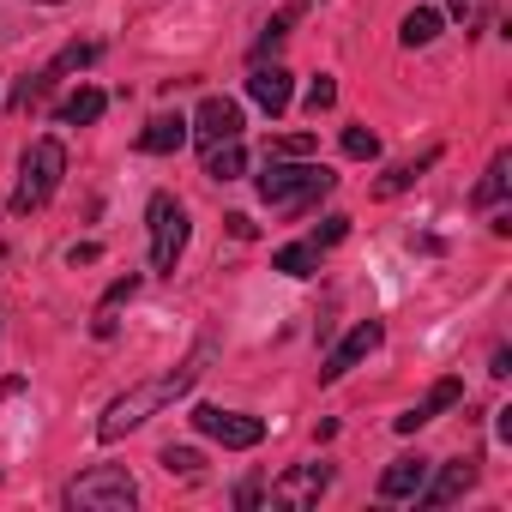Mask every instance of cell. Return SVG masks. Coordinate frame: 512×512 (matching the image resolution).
Wrapping results in <instances>:
<instances>
[{"label": "cell", "instance_id": "cell-1", "mask_svg": "<svg viewBox=\"0 0 512 512\" xmlns=\"http://www.w3.org/2000/svg\"><path fill=\"white\" fill-rule=\"evenodd\" d=\"M205 374V350L193 356V362H181L175 374H163V380H145V386H133V392H121L109 410H103V422H97V440H121L127 428H139V422H151L163 404H175L193 380Z\"/></svg>", "mask_w": 512, "mask_h": 512}, {"label": "cell", "instance_id": "cell-2", "mask_svg": "<svg viewBox=\"0 0 512 512\" xmlns=\"http://www.w3.org/2000/svg\"><path fill=\"white\" fill-rule=\"evenodd\" d=\"M61 175H67V151H61V139H37V145L25 151V163H19L13 211H19V217H31L37 205H49V199H55V187H61Z\"/></svg>", "mask_w": 512, "mask_h": 512}, {"label": "cell", "instance_id": "cell-3", "mask_svg": "<svg viewBox=\"0 0 512 512\" xmlns=\"http://www.w3.org/2000/svg\"><path fill=\"white\" fill-rule=\"evenodd\" d=\"M332 181H338V175H326V169H308V163H296V157H266L260 193H266L272 205L308 211V205H314L320 193H332Z\"/></svg>", "mask_w": 512, "mask_h": 512}, {"label": "cell", "instance_id": "cell-4", "mask_svg": "<svg viewBox=\"0 0 512 512\" xmlns=\"http://www.w3.org/2000/svg\"><path fill=\"white\" fill-rule=\"evenodd\" d=\"M133 500H139V482L121 464H97L67 482V506H79V512H127Z\"/></svg>", "mask_w": 512, "mask_h": 512}, {"label": "cell", "instance_id": "cell-5", "mask_svg": "<svg viewBox=\"0 0 512 512\" xmlns=\"http://www.w3.org/2000/svg\"><path fill=\"white\" fill-rule=\"evenodd\" d=\"M181 247H187V211L169 193H151V266L157 272H175Z\"/></svg>", "mask_w": 512, "mask_h": 512}, {"label": "cell", "instance_id": "cell-6", "mask_svg": "<svg viewBox=\"0 0 512 512\" xmlns=\"http://www.w3.org/2000/svg\"><path fill=\"white\" fill-rule=\"evenodd\" d=\"M193 428L229 452H247V446H260L266 440V422L260 416H241V410H217V404H199L193 410Z\"/></svg>", "mask_w": 512, "mask_h": 512}, {"label": "cell", "instance_id": "cell-7", "mask_svg": "<svg viewBox=\"0 0 512 512\" xmlns=\"http://www.w3.org/2000/svg\"><path fill=\"white\" fill-rule=\"evenodd\" d=\"M187 133H199L205 145H223V139H241V103H229V97H205Z\"/></svg>", "mask_w": 512, "mask_h": 512}, {"label": "cell", "instance_id": "cell-8", "mask_svg": "<svg viewBox=\"0 0 512 512\" xmlns=\"http://www.w3.org/2000/svg\"><path fill=\"white\" fill-rule=\"evenodd\" d=\"M368 350H380V326H374V320H368V326H356V332H350V338H344V344H338V350L326 356L320 380H344V374H350V368H356V362H362Z\"/></svg>", "mask_w": 512, "mask_h": 512}, {"label": "cell", "instance_id": "cell-9", "mask_svg": "<svg viewBox=\"0 0 512 512\" xmlns=\"http://www.w3.org/2000/svg\"><path fill=\"white\" fill-rule=\"evenodd\" d=\"M247 97L260 103L266 115H284V109H290V73H284V67H253Z\"/></svg>", "mask_w": 512, "mask_h": 512}, {"label": "cell", "instance_id": "cell-10", "mask_svg": "<svg viewBox=\"0 0 512 512\" xmlns=\"http://www.w3.org/2000/svg\"><path fill=\"white\" fill-rule=\"evenodd\" d=\"M458 398H464V386H458V380H434V386H428V398H422L416 410H404V416H398V434H416L422 422H434V416H440V410H452Z\"/></svg>", "mask_w": 512, "mask_h": 512}, {"label": "cell", "instance_id": "cell-11", "mask_svg": "<svg viewBox=\"0 0 512 512\" xmlns=\"http://www.w3.org/2000/svg\"><path fill=\"white\" fill-rule=\"evenodd\" d=\"M428 482V458H392L380 470V500H410Z\"/></svg>", "mask_w": 512, "mask_h": 512}, {"label": "cell", "instance_id": "cell-12", "mask_svg": "<svg viewBox=\"0 0 512 512\" xmlns=\"http://www.w3.org/2000/svg\"><path fill=\"white\" fill-rule=\"evenodd\" d=\"M326 482H332V470H326V464H302V470H290V476L272 488V500H278V506H302V500H314Z\"/></svg>", "mask_w": 512, "mask_h": 512}, {"label": "cell", "instance_id": "cell-13", "mask_svg": "<svg viewBox=\"0 0 512 512\" xmlns=\"http://www.w3.org/2000/svg\"><path fill=\"white\" fill-rule=\"evenodd\" d=\"M470 482H476V464H446V470H440L434 482H422L416 494H422V506H452Z\"/></svg>", "mask_w": 512, "mask_h": 512}, {"label": "cell", "instance_id": "cell-14", "mask_svg": "<svg viewBox=\"0 0 512 512\" xmlns=\"http://www.w3.org/2000/svg\"><path fill=\"white\" fill-rule=\"evenodd\" d=\"M187 145V121L181 115H157L145 133H139V151H151V157H169V151H181Z\"/></svg>", "mask_w": 512, "mask_h": 512}, {"label": "cell", "instance_id": "cell-15", "mask_svg": "<svg viewBox=\"0 0 512 512\" xmlns=\"http://www.w3.org/2000/svg\"><path fill=\"white\" fill-rule=\"evenodd\" d=\"M434 163H440V145H428L422 157H404V163H398L392 175H380V187H374V193H380V199H392V193H404V187H416V175H428Z\"/></svg>", "mask_w": 512, "mask_h": 512}, {"label": "cell", "instance_id": "cell-16", "mask_svg": "<svg viewBox=\"0 0 512 512\" xmlns=\"http://www.w3.org/2000/svg\"><path fill=\"white\" fill-rule=\"evenodd\" d=\"M103 109H109V97H103L97 85H85V91H73V97L61 103V121H67V127H91Z\"/></svg>", "mask_w": 512, "mask_h": 512}, {"label": "cell", "instance_id": "cell-17", "mask_svg": "<svg viewBox=\"0 0 512 512\" xmlns=\"http://www.w3.org/2000/svg\"><path fill=\"white\" fill-rule=\"evenodd\" d=\"M284 278H314L320 272V247L314 241H296V247H278V260H272Z\"/></svg>", "mask_w": 512, "mask_h": 512}, {"label": "cell", "instance_id": "cell-18", "mask_svg": "<svg viewBox=\"0 0 512 512\" xmlns=\"http://www.w3.org/2000/svg\"><path fill=\"white\" fill-rule=\"evenodd\" d=\"M440 25H446V19H440V7H416V13L404 19V31H398V37H404V49H428V43L440 37Z\"/></svg>", "mask_w": 512, "mask_h": 512}, {"label": "cell", "instance_id": "cell-19", "mask_svg": "<svg viewBox=\"0 0 512 512\" xmlns=\"http://www.w3.org/2000/svg\"><path fill=\"white\" fill-rule=\"evenodd\" d=\"M241 163H247V157H241V145H235V139L205 145V175H211V181H235V175H241Z\"/></svg>", "mask_w": 512, "mask_h": 512}, {"label": "cell", "instance_id": "cell-20", "mask_svg": "<svg viewBox=\"0 0 512 512\" xmlns=\"http://www.w3.org/2000/svg\"><path fill=\"white\" fill-rule=\"evenodd\" d=\"M506 181H512V151H494V163H488V175L476 181L470 199H476V205H494V199L506 193Z\"/></svg>", "mask_w": 512, "mask_h": 512}, {"label": "cell", "instance_id": "cell-21", "mask_svg": "<svg viewBox=\"0 0 512 512\" xmlns=\"http://www.w3.org/2000/svg\"><path fill=\"white\" fill-rule=\"evenodd\" d=\"M344 157H356V163H374V157H380V139H374L368 127H344Z\"/></svg>", "mask_w": 512, "mask_h": 512}, {"label": "cell", "instance_id": "cell-22", "mask_svg": "<svg viewBox=\"0 0 512 512\" xmlns=\"http://www.w3.org/2000/svg\"><path fill=\"white\" fill-rule=\"evenodd\" d=\"M91 61H97V49H91V43H73V49H61V55H55V67H49V73L61 79V73H79V67H91Z\"/></svg>", "mask_w": 512, "mask_h": 512}, {"label": "cell", "instance_id": "cell-23", "mask_svg": "<svg viewBox=\"0 0 512 512\" xmlns=\"http://www.w3.org/2000/svg\"><path fill=\"white\" fill-rule=\"evenodd\" d=\"M163 470H169V476H199V452H193V446H169V452H163Z\"/></svg>", "mask_w": 512, "mask_h": 512}, {"label": "cell", "instance_id": "cell-24", "mask_svg": "<svg viewBox=\"0 0 512 512\" xmlns=\"http://www.w3.org/2000/svg\"><path fill=\"white\" fill-rule=\"evenodd\" d=\"M332 103H338V85H332V79H314V85H308V115H326Z\"/></svg>", "mask_w": 512, "mask_h": 512}, {"label": "cell", "instance_id": "cell-25", "mask_svg": "<svg viewBox=\"0 0 512 512\" xmlns=\"http://www.w3.org/2000/svg\"><path fill=\"white\" fill-rule=\"evenodd\" d=\"M314 145H320V139H314V133H284V139H278V145H272V157H308V151H314Z\"/></svg>", "mask_w": 512, "mask_h": 512}, {"label": "cell", "instance_id": "cell-26", "mask_svg": "<svg viewBox=\"0 0 512 512\" xmlns=\"http://www.w3.org/2000/svg\"><path fill=\"white\" fill-rule=\"evenodd\" d=\"M344 235H350V217H326V223L314 229V247H338Z\"/></svg>", "mask_w": 512, "mask_h": 512}, {"label": "cell", "instance_id": "cell-27", "mask_svg": "<svg viewBox=\"0 0 512 512\" xmlns=\"http://www.w3.org/2000/svg\"><path fill=\"white\" fill-rule=\"evenodd\" d=\"M133 290H139V278H121V284H109V296H103V308H97V314H115V308H121Z\"/></svg>", "mask_w": 512, "mask_h": 512}, {"label": "cell", "instance_id": "cell-28", "mask_svg": "<svg viewBox=\"0 0 512 512\" xmlns=\"http://www.w3.org/2000/svg\"><path fill=\"white\" fill-rule=\"evenodd\" d=\"M284 31H290V25H284V19H278V25H266V37H260V49H253V55H272V49H278V43H284Z\"/></svg>", "mask_w": 512, "mask_h": 512}, {"label": "cell", "instance_id": "cell-29", "mask_svg": "<svg viewBox=\"0 0 512 512\" xmlns=\"http://www.w3.org/2000/svg\"><path fill=\"white\" fill-rule=\"evenodd\" d=\"M440 7H446L452 19H476V13H482V0H440Z\"/></svg>", "mask_w": 512, "mask_h": 512}, {"label": "cell", "instance_id": "cell-30", "mask_svg": "<svg viewBox=\"0 0 512 512\" xmlns=\"http://www.w3.org/2000/svg\"><path fill=\"white\" fill-rule=\"evenodd\" d=\"M223 223H229V235H235V241H253V217H241V211H235V217H223Z\"/></svg>", "mask_w": 512, "mask_h": 512}]
</instances>
